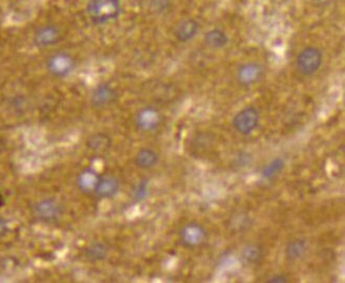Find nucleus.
I'll list each match as a JSON object with an SVG mask.
<instances>
[{"mask_svg":"<svg viewBox=\"0 0 345 283\" xmlns=\"http://www.w3.org/2000/svg\"><path fill=\"white\" fill-rule=\"evenodd\" d=\"M263 68L258 63L250 62L241 65L237 69V81L242 86H251L256 84L262 78Z\"/></svg>","mask_w":345,"mask_h":283,"instance_id":"obj_7","label":"nucleus"},{"mask_svg":"<svg viewBox=\"0 0 345 283\" xmlns=\"http://www.w3.org/2000/svg\"><path fill=\"white\" fill-rule=\"evenodd\" d=\"M268 283H287L288 278L284 275H275L267 280Z\"/></svg>","mask_w":345,"mask_h":283,"instance_id":"obj_22","label":"nucleus"},{"mask_svg":"<svg viewBox=\"0 0 345 283\" xmlns=\"http://www.w3.org/2000/svg\"><path fill=\"white\" fill-rule=\"evenodd\" d=\"M284 168H285V160L283 158H280V157L274 158L262 169V173H261L262 178L266 180H270L271 178L275 177L278 173L283 171Z\"/></svg>","mask_w":345,"mask_h":283,"instance_id":"obj_20","label":"nucleus"},{"mask_svg":"<svg viewBox=\"0 0 345 283\" xmlns=\"http://www.w3.org/2000/svg\"><path fill=\"white\" fill-rule=\"evenodd\" d=\"M135 123L136 127L142 131H153L161 125V115L152 106H147L137 112Z\"/></svg>","mask_w":345,"mask_h":283,"instance_id":"obj_6","label":"nucleus"},{"mask_svg":"<svg viewBox=\"0 0 345 283\" xmlns=\"http://www.w3.org/2000/svg\"><path fill=\"white\" fill-rule=\"evenodd\" d=\"M7 223H5L4 219L0 218V237L3 236L5 234V231H7Z\"/></svg>","mask_w":345,"mask_h":283,"instance_id":"obj_23","label":"nucleus"},{"mask_svg":"<svg viewBox=\"0 0 345 283\" xmlns=\"http://www.w3.org/2000/svg\"><path fill=\"white\" fill-rule=\"evenodd\" d=\"M263 257L262 249L256 244L247 245L241 251V258L244 262L250 264H256L261 261Z\"/></svg>","mask_w":345,"mask_h":283,"instance_id":"obj_19","label":"nucleus"},{"mask_svg":"<svg viewBox=\"0 0 345 283\" xmlns=\"http://www.w3.org/2000/svg\"><path fill=\"white\" fill-rule=\"evenodd\" d=\"M2 204H3V199H2L1 196H0V206H1Z\"/></svg>","mask_w":345,"mask_h":283,"instance_id":"obj_24","label":"nucleus"},{"mask_svg":"<svg viewBox=\"0 0 345 283\" xmlns=\"http://www.w3.org/2000/svg\"><path fill=\"white\" fill-rule=\"evenodd\" d=\"M99 178L100 176L95 170L87 168L79 173L77 177V186L80 191L84 193H93Z\"/></svg>","mask_w":345,"mask_h":283,"instance_id":"obj_12","label":"nucleus"},{"mask_svg":"<svg viewBox=\"0 0 345 283\" xmlns=\"http://www.w3.org/2000/svg\"><path fill=\"white\" fill-rule=\"evenodd\" d=\"M199 28V23L196 21L192 20V18H187V20L182 21L178 24L174 34L181 43H187L198 34Z\"/></svg>","mask_w":345,"mask_h":283,"instance_id":"obj_11","label":"nucleus"},{"mask_svg":"<svg viewBox=\"0 0 345 283\" xmlns=\"http://www.w3.org/2000/svg\"><path fill=\"white\" fill-rule=\"evenodd\" d=\"M86 11L92 22L105 23L120 15L121 4L119 0H90Z\"/></svg>","mask_w":345,"mask_h":283,"instance_id":"obj_1","label":"nucleus"},{"mask_svg":"<svg viewBox=\"0 0 345 283\" xmlns=\"http://www.w3.org/2000/svg\"><path fill=\"white\" fill-rule=\"evenodd\" d=\"M60 40V31L54 26H45L37 30L35 33V43L40 47L53 46Z\"/></svg>","mask_w":345,"mask_h":283,"instance_id":"obj_13","label":"nucleus"},{"mask_svg":"<svg viewBox=\"0 0 345 283\" xmlns=\"http://www.w3.org/2000/svg\"><path fill=\"white\" fill-rule=\"evenodd\" d=\"M109 248L104 243L95 242L89 245L84 250V257L90 261H101L108 256Z\"/></svg>","mask_w":345,"mask_h":283,"instance_id":"obj_17","label":"nucleus"},{"mask_svg":"<svg viewBox=\"0 0 345 283\" xmlns=\"http://www.w3.org/2000/svg\"><path fill=\"white\" fill-rule=\"evenodd\" d=\"M119 191V181L113 175L100 176L95 188V196L99 198H112Z\"/></svg>","mask_w":345,"mask_h":283,"instance_id":"obj_9","label":"nucleus"},{"mask_svg":"<svg viewBox=\"0 0 345 283\" xmlns=\"http://www.w3.org/2000/svg\"><path fill=\"white\" fill-rule=\"evenodd\" d=\"M117 98L116 90L109 84H100L93 89L91 101L95 108H104L113 103Z\"/></svg>","mask_w":345,"mask_h":283,"instance_id":"obj_10","label":"nucleus"},{"mask_svg":"<svg viewBox=\"0 0 345 283\" xmlns=\"http://www.w3.org/2000/svg\"><path fill=\"white\" fill-rule=\"evenodd\" d=\"M207 238V232L202 225L197 222L185 224L180 230L181 243L187 248H197L201 246Z\"/></svg>","mask_w":345,"mask_h":283,"instance_id":"obj_4","label":"nucleus"},{"mask_svg":"<svg viewBox=\"0 0 345 283\" xmlns=\"http://www.w3.org/2000/svg\"><path fill=\"white\" fill-rule=\"evenodd\" d=\"M134 162L139 169H151L159 162V155L152 149L143 148L137 152Z\"/></svg>","mask_w":345,"mask_h":283,"instance_id":"obj_14","label":"nucleus"},{"mask_svg":"<svg viewBox=\"0 0 345 283\" xmlns=\"http://www.w3.org/2000/svg\"><path fill=\"white\" fill-rule=\"evenodd\" d=\"M149 182L147 179H142L139 184L136 186L134 189V198L136 200H142L143 198H146L148 196V190H149Z\"/></svg>","mask_w":345,"mask_h":283,"instance_id":"obj_21","label":"nucleus"},{"mask_svg":"<svg viewBox=\"0 0 345 283\" xmlns=\"http://www.w3.org/2000/svg\"><path fill=\"white\" fill-rule=\"evenodd\" d=\"M48 70L56 78H65L74 68V62L70 55L65 52H59L49 59Z\"/></svg>","mask_w":345,"mask_h":283,"instance_id":"obj_5","label":"nucleus"},{"mask_svg":"<svg viewBox=\"0 0 345 283\" xmlns=\"http://www.w3.org/2000/svg\"><path fill=\"white\" fill-rule=\"evenodd\" d=\"M63 213L62 206L54 199H43L35 206V215L45 222H52L58 219Z\"/></svg>","mask_w":345,"mask_h":283,"instance_id":"obj_8","label":"nucleus"},{"mask_svg":"<svg viewBox=\"0 0 345 283\" xmlns=\"http://www.w3.org/2000/svg\"><path fill=\"white\" fill-rule=\"evenodd\" d=\"M307 249L306 241L303 239H294L287 244L285 254L289 260H298L302 257Z\"/></svg>","mask_w":345,"mask_h":283,"instance_id":"obj_18","label":"nucleus"},{"mask_svg":"<svg viewBox=\"0 0 345 283\" xmlns=\"http://www.w3.org/2000/svg\"><path fill=\"white\" fill-rule=\"evenodd\" d=\"M205 44L212 49H222L229 44V36L221 29H211L205 34Z\"/></svg>","mask_w":345,"mask_h":283,"instance_id":"obj_16","label":"nucleus"},{"mask_svg":"<svg viewBox=\"0 0 345 283\" xmlns=\"http://www.w3.org/2000/svg\"><path fill=\"white\" fill-rule=\"evenodd\" d=\"M86 146L91 151L98 154H103L111 149L112 139L109 135L99 133L91 136L86 141Z\"/></svg>","mask_w":345,"mask_h":283,"instance_id":"obj_15","label":"nucleus"},{"mask_svg":"<svg viewBox=\"0 0 345 283\" xmlns=\"http://www.w3.org/2000/svg\"><path fill=\"white\" fill-rule=\"evenodd\" d=\"M260 115L257 109L248 106L239 110L233 118V127L242 136H248L253 133L259 125Z\"/></svg>","mask_w":345,"mask_h":283,"instance_id":"obj_3","label":"nucleus"},{"mask_svg":"<svg viewBox=\"0 0 345 283\" xmlns=\"http://www.w3.org/2000/svg\"><path fill=\"white\" fill-rule=\"evenodd\" d=\"M323 63V52L315 46L304 48L296 60L298 71L304 77H310L319 71Z\"/></svg>","mask_w":345,"mask_h":283,"instance_id":"obj_2","label":"nucleus"}]
</instances>
